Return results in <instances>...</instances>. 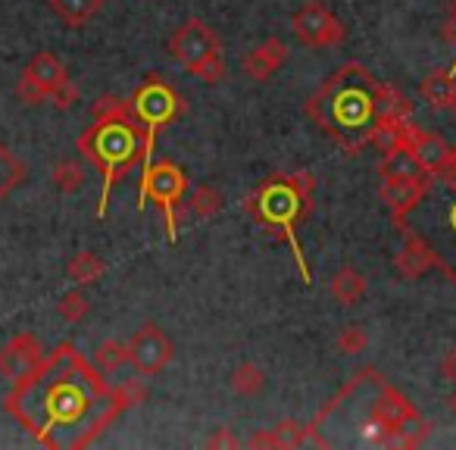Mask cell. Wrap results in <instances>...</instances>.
<instances>
[{"mask_svg": "<svg viewBox=\"0 0 456 450\" xmlns=\"http://www.w3.org/2000/svg\"><path fill=\"white\" fill-rule=\"evenodd\" d=\"M191 209H194L200 219H209V216H216L222 209V194L216 188H209V184H200V188H194V194H191Z\"/></svg>", "mask_w": 456, "mask_h": 450, "instance_id": "cell-27", "label": "cell"}, {"mask_svg": "<svg viewBox=\"0 0 456 450\" xmlns=\"http://www.w3.org/2000/svg\"><path fill=\"white\" fill-rule=\"evenodd\" d=\"M437 178H444V184H447L450 191H456V163H450L447 169H444Z\"/></svg>", "mask_w": 456, "mask_h": 450, "instance_id": "cell-34", "label": "cell"}, {"mask_svg": "<svg viewBox=\"0 0 456 450\" xmlns=\"http://www.w3.org/2000/svg\"><path fill=\"white\" fill-rule=\"evenodd\" d=\"M248 213L260 222L263 229L285 238L297 260L300 279L310 288V266L297 241V222L313 213V172H297V176H269L260 184L254 197L248 200Z\"/></svg>", "mask_w": 456, "mask_h": 450, "instance_id": "cell-3", "label": "cell"}, {"mask_svg": "<svg viewBox=\"0 0 456 450\" xmlns=\"http://www.w3.org/2000/svg\"><path fill=\"white\" fill-rule=\"evenodd\" d=\"M387 85L366 66L344 63L325 78V85L306 101V116L347 153L366 147V132L379 116V103Z\"/></svg>", "mask_w": 456, "mask_h": 450, "instance_id": "cell-2", "label": "cell"}, {"mask_svg": "<svg viewBox=\"0 0 456 450\" xmlns=\"http://www.w3.org/2000/svg\"><path fill=\"white\" fill-rule=\"evenodd\" d=\"M329 291H331V298H335L341 307H356L362 298H366L369 282H366V275H362L360 269L344 266V269H338V273H335Z\"/></svg>", "mask_w": 456, "mask_h": 450, "instance_id": "cell-18", "label": "cell"}, {"mask_svg": "<svg viewBox=\"0 0 456 450\" xmlns=\"http://www.w3.org/2000/svg\"><path fill=\"white\" fill-rule=\"evenodd\" d=\"M122 363H128L126 344H119V341H103L101 348L94 350V366L101 369L103 375H113L116 369L122 366Z\"/></svg>", "mask_w": 456, "mask_h": 450, "instance_id": "cell-25", "label": "cell"}, {"mask_svg": "<svg viewBox=\"0 0 456 450\" xmlns=\"http://www.w3.org/2000/svg\"><path fill=\"white\" fill-rule=\"evenodd\" d=\"M338 350H341L344 356H356L362 354V350L369 348V335L362 325H344L341 335H338Z\"/></svg>", "mask_w": 456, "mask_h": 450, "instance_id": "cell-29", "label": "cell"}, {"mask_svg": "<svg viewBox=\"0 0 456 450\" xmlns=\"http://www.w3.org/2000/svg\"><path fill=\"white\" fill-rule=\"evenodd\" d=\"M184 188H188V176H184L172 160H159V163L151 160V163H144V172H141L138 209H144L147 200H153L159 209H163V222H166V235H169V241L178 238L175 209L184 197Z\"/></svg>", "mask_w": 456, "mask_h": 450, "instance_id": "cell-6", "label": "cell"}, {"mask_svg": "<svg viewBox=\"0 0 456 450\" xmlns=\"http://www.w3.org/2000/svg\"><path fill=\"white\" fill-rule=\"evenodd\" d=\"M379 176L381 178H431L428 172L416 163V157H412L410 151H403V147L385 151V157H381V163H379Z\"/></svg>", "mask_w": 456, "mask_h": 450, "instance_id": "cell-19", "label": "cell"}, {"mask_svg": "<svg viewBox=\"0 0 456 450\" xmlns=\"http://www.w3.org/2000/svg\"><path fill=\"white\" fill-rule=\"evenodd\" d=\"M228 388L235 394H241V397H256V394L266 388V372H263L256 363H241V366L232 372V379H228Z\"/></svg>", "mask_w": 456, "mask_h": 450, "instance_id": "cell-23", "label": "cell"}, {"mask_svg": "<svg viewBox=\"0 0 456 450\" xmlns=\"http://www.w3.org/2000/svg\"><path fill=\"white\" fill-rule=\"evenodd\" d=\"M453 163H456V147H453Z\"/></svg>", "mask_w": 456, "mask_h": 450, "instance_id": "cell-39", "label": "cell"}, {"mask_svg": "<svg viewBox=\"0 0 456 450\" xmlns=\"http://www.w3.org/2000/svg\"><path fill=\"white\" fill-rule=\"evenodd\" d=\"M250 447H281L279 444V431H263V435H254L250 438Z\"/></svg>", "mask_w": 456, "mask_h": 450, "instance_id": "cell-33", "label": "cell"}, {"mask_svg": "<svg viewBox=\"0 0 456 450\" xmlns=\"http://www.w3.org/2000/svg\"><path fill=\"white\" fill-rule=\"evenodd\" d=\"M103 273H107V263H103L94 250H82V254L72 257L69 266H66V275H69L76 285H94L97 279H103Z\"/></svg>", "mask_w": 456, "mask_h": 450, "instance_id": "cell-22", "label": "cell"}, {"mask_svg": "<svg viewBox=\"0 0 456 450\" xmlns=\"http://www.w3.org/2000/svg\"><path fill=\"white\" fill-rule=\"evenodd\" d=\"M78 153H85V160L94 169H101L103 176V194L101 207H97V216H103L113 184L138 160H144V128L138 126L134 116H126V119H94V126L78 135Z\"/></svg>", "mask_w": 456, "mask_h": 450, "instance_id": "cell-4", "label": "cell"}, {"mask_svg": "<svg viewBox=\"0 0 456 450\" xmlns=\"http://www.w3.org/2000/svg\"><path fill=\"white\" fill-rule=\"evenodd\" d=\"M57 310H60V316H63L66 323H82V319L91 313V300L85 298L82 291H69V294H63V298H60Z\"/></svg>", "mask_w": 456, "mask_h": 450, "instance_id": "cell-28", "label": "cell"}, {"mask_svg": "<svg viewBox=\"0 0 456 450\" xmlns=\"http://www.w3.org/2000/svg\"><path fill=\"white\" fill-rule=\"evenodd\" d=\"M66 78H69V72H66L63 60L51 51H41V53H35L26 63V70H22L20 82H16V97H20L26 107H38V103H45L47 97L53 94V88L63 85Z\"/></svg>", "mask_w": 456, "mask_h": 450, "instance_id": "cell-8", "label": "cell"}, {"mask_svg": "<svg viewBox=\"0 0 456 450\" xmlns=\"http://www.w3.org/2000/svg\"><path fill=\"white\" fill-rule=\"evenodd\" d=\"M291 29L304 47H338L347 38V29H344L319 0H306L304 7L294 13Z\"/></svg>", "mask_w": 456, "mask_h": 450, "instance_id": "cell-10", "label": "cell"}, {"mask_svg": "<svg viewBox=\"0 0 456 450\" xmlns=\"http://www.w3.org/2000/svg\"><path fill=\"white\" fill-rule=\"evenodd\" d=\"M45 360V348L32 331H20L0 348V375H7L10 381H20L32 372L38 363Z\"/></svg>", "mask_w": 456, "mask_h": 450, "instance_id": "cell-13", "label": "cell"}, {"mask_svg": "<svg viewBox=\"0 0 456 450\" xmlns=\"http://www.w3.org/2000/svg\"><path fill=\"white\" fill-rule=\"evenodd\" d=\"M184 110L182 97L175 94L172 85H166L163 78H147L132 97V113L138 119V126L144 128V163H151L153 141L163 126H169L178 113Z\"/></svg>", "mask_w": 456, "mask_h": 450, "instance_id": "cell-7", "label": "cell"}, {"mask_svg": "<svg viewBox=\"0 0 456 450\" xmlns=\"http://www.w3.org/2000/svg\"><path fill=\"white\" fill-rule=\"evenodd\" d=\"M107 0H51V10L69 29H82L103 10Z\"/></svg>", "mask_w": 456, "mask_h": 450, "instance_id": "cell-20", "label": "cell"}, {"mask_svg": "<svg viewBox=\"0 0 456 450\" xmlns=\"http://www.w3.org/2000/svg\"><path fill=\"white\" fill-rule=\"evenodd\" d=\"M47 101H51L57 110H72L78 103V88L72 85V78H66L63 85H57V88H53V94L47 97Z\"/></svg>", "mask_w": 456, "mask_h": 450, "instance_id": "cell-30", "label": "cell"}, {"mask_svg": "<svg viewBox=\"0 0 456 450\" xmlns=\"http://www.w3.org/2000/svg\"><path fill=\"white\" fill-rule=\"evenodd\" d=\"M447 410L456 416V388H453V394H450V397H447Z\"/></svg>", "mask_w": 456, "mask_h": 450, "instance_id": "cell-35", "label": "cell"}, {"mask_svg": "<svg viewBox=\"0 0 456 450\" xmlns=\"http://www.w3.org/2000/svg\"><path fill=\"white\" fill-rule=\"evenodd\" d=\"M450 229L456 232V203H453V207H450Z\"/></svg>", "mask_w": 456, "mask_h": 450, "instance_id": "cell-36", "label": "cell"}, {"mask_svg": "<svg viewBox=\"0 0 456 450\" xmlns=\"http://www.w3.org/2000/svg\"><path fill=\"white\" fill-rule=\"evenodd\" d=\"M26 176H28V166L0 141V203L7 200V197L26 182Z\"/></svg>", "mask_w": 456, "mask_h": 450, "instance_id": "cell-21", "label": "cell"}, {"mask_svg": "<svg viewBox=\"0 0 456 450\" xmlns=\"http://www.w3.org/2000/svg\"><path fill=\"white\" fill-rule=\"evenodd\" d=\"M431 178H381L379 197L391 209L397 229H403V216H410L428 194Z\"/></svg>", "mask_w": 456, "mask_h": 450, "instance_id": "cell-12", "label": "cell"}, {"mask_svg": "<svg viewBox=\"0 0 456 450\" xmlns=\"http://www.w3.org/2000/svg\"><path fill=\"white\" fill-rule=\"evenodd\" d=\"M147 397V388L141 385V381H134V379H128V381H122L119 388H113V391H110V404L103 406V413L101 416L94 419V422H91V429L85 431V435H78V438H72L69 441V447H88L91 441H94L97 435H103V431H107V425L113 422L116 416H119L122 410H128V406H134V404H141V400Z\"/></svg>", "mask_w": 456, "mask_h": 450, "instance_id": "cell-14", "label": "cell"}, {"mask_svg": "<svg viewBox=\"0 0 456 450\" xmlns=\"http://www.w3.org/2000/svg\"><path fill=\"white\" fill-rule=\"evenodd\" d=\"M288 57H291V51H288L285 41H281V38H266L260 47H254V51L244 57L241 70H244V76H248L250 82H269V78H273L275 72L288 63Z\"/></svg>", "mask_w": 456, "mask_h": 450, "instance_id": "cell-16", "label": "cell"}, {"mask_svg": "<svg viewBox=\"0 0 456 450\" xmlns=\"http://www.w3.org/2000/svg\"><path fill=\"white\" fill-rule=\"evenodd\" d=\"M441 375L450 385H456V350H447V354L441 356Z\"/></svg>", "mask_w": 456, "mask_h": 450, "instance_id": "cell-31", "label": "cell"}, {"mask_svg": "<svg viewBox=\"0 0 456 450\" xmlns=\"http://www.w3.org/2000/svg\"><path fill=\"white\" fill-rule=\"evenodd\" d=\"M450 72H453V76H456V63H453V70H450Z\"/></svg>", "mask_w": 456, "mask_h": 450, "instance_id": "cell-38", "label": "cell"}, {"mask_svg": "<svg viewBox=\"0 0 456 450\" xmlns=\"http://www.w3.org/2000/svg\"><path fill=\"white\" fill-rule=\"evenodd\" d=\"M91 113H94V119H126V116H134L132 101H122V97H116V94L97 97Z\"/></svg>", "mask_w": 456, "mask_h": 450, "instance_id": "cell-26", "label": "cell"}, {"mask_svg": "<svg viewBox=\"0 0 456 450\" xmlns=\"http://www.w3.org/2000/svg\"><path fill=\"white\" fill-rule=\"evenodd\" d=\"M450 29H453V38H456V0H453V26Z\"/></svg>", "mask_w": 456, "mask_h": 450, "instance_id": "cell-37", "label": "cell"}, {"mask_svg": "<svg viewBox=\"0 0 456 450\" xmlns=\"http://www.w3.org/2000/svg\"><path fill=\"white\" fill-rule=\"evenodd\" d=\"M128 363L134 366V372L141 375H159L175 356V344L169 341L163 329L157 323H144L132 335V341L126 344Z\"/></svg>", "mask_w": 456, "mask_h": 450, "instance_id": "cell-9", "label": "cell"}, {"mask_svg": "<svg viewBox=\"0 0 456 450\" xmlns=\"http://www.w3.org/2000/svg\"><path fill=\"white\" fill-rule=\"evenodd\" d=\"M397 147L410 151L412 157H416V163L422 166V169L428 172L431 178L441 176V172L447 169L450 163H453V147H450L447 141L441 138V135L425 132V128L412 126V119L406 122V128L400 132Z\"/></svg>", "mask_w": 456, "mask_h": 450, "instance_id": "cell-11", "label": "cell"}, {"mask_svg": "<svg viewBox=\"0 0 456 450\" xmlns=\"http://www.w3.org/2000/svg\"><path fill=\"white\" fill-rule=\"evenodd\" d=\"M209 447H238V438L232 435L228 429H216V435L209 438Z\"/></svg>", "mask_w": 456, "mask_h": 450, "instance_id": "cell-32", "label": "cell"}, {"mask_svg": "<svg viewBox=\"0 0 456 450\" xmlns=\"http://www.w3.org/2000/svg\"><path fill=\"white\" fill-rule=\"evenodd\" d=\"M169 51L184 72L197 76L200 82L216 85L225 78V60H222V41L203 20L191 16L172 32Z\"/></svg>", "mask_w": 456, "mask_h": 450, "instance_id": "cell-5", "label": "cell"}, {"mask_svg": "<svg viewBox=\"0 0 456 450\" xmlns=\"http://www.w3.org/2000/svg\"><path fill=\"white\" fill-rule=\"evenodd\" d=\"M53 184H57V191H63V194H76L85 184L82 163H78V160H60V163L53 166Z\"/></svg>", "mask_w": 456, "mask_h": 450, "instance_id": "cell-24", "label": "cell"}, {"mask_svg": "<svg viewBox=\"0 0 456 450\" xmlns=\"http://www.w3.org/2000/svg\"><path fill=\"white\" fill-rule=\"evenodd\" d=\"M419 94L428 103L431 110H447L456 113V76L453 72H428V76L419 82Z\"/></svg>", "mask_w": 456, "mask_h": 450, "instance_id": "cell-17", "label": "cell"}, {"mask_svg": "<svg viewBox=\"0 0 456 450\" xmlns=\"http://www.w3.org/2000/svg\"><path fill=\"white\" fill-rule=\"evenodd\" d=\"M110 397L103 372L78 354L72 344H60L51 356L16 381L7 397V413H13L41 444L51 447V431L60 425H78L97 400Z\"/></svg>", "mask_w": 456, "mask_h": 450, "instance_id": "cell-1", "label": "cell"}, {"mask_svg": "<svg viewBox=\"0 0 456 450\" xmlns=\"http://www.w3.org/2000/svg\"><path fill=\"white\" fill-rule=\"evenodd\" d=\"M400 232H403V250L397 254V273L403 275V279L416 282V279H422L431 266H437V269H444L456 285V275L450 273V266H444L441 257H437L435 250H431L428 244L416 235V232H410V229H400Z\"/></svg>", "mask_w": 456, "mask_h": 450, "instance_id": "cell-15", "label": "cell"}]
</instances>
